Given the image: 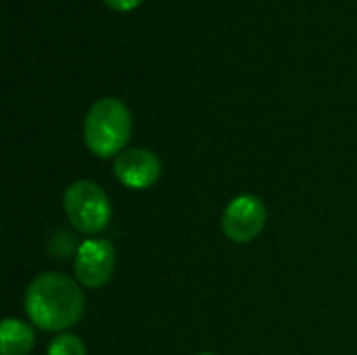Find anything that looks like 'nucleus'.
Wrapping results in <instances>:
<instances>
[{"instance_id": "f257e3e1", "label": "nucleus", "mask_w": 357, "mask_h": 355, "mask_svg": "<svg viewBox=\"0 0 357 355\" xmlns=\"http://www.w3.org/2000/svg\"><path fill=\"white\" fill-rule=\"evenodd\" d=\"M84 293L59 272H46L31 280L25 293V312L42 331H67L84 314Z\"/></svg>"}, {"instance_id": "f03ea898", "label": "nucleus", "mask_w": 357, "mask_h": 355, "mask_svg": "<svg viewBox=\"0 0 357 355\" xmlns=\"http://www.w3.org/2000/svg\"><path fill=\"white\" fill-rule=\"evenodd\" d=\"M132 134V115L117 98H102L92 105L84 121V140L96 157L123 153Z\"/></svg>"}, {"instance_id": "7ed1b4c3", "label": "nucleus", "mask_w": 357, "mask_h": 355, "mask_svg": "<svg viewBox=\"0 0 357 355\" xmlns=\"http://www.w3.org/2000/svg\"><path fill=\"white\" fill-rule=\"evenodd\" d=\"M63 207L73 228L86 234H96L105 230L113 216L107 192L90 180L73 182L65 190Z\"/></svg>"}, {"instance_id": "20e7f679", "label": "nucleus", "mask_w": 357, "mask_h": 355, "mask_svg": "<svg viewBox=\"0 0 357 355\" xmlns=\"http://www.w3.org/2000/svg\"><path fill=\"white\" fill-rule=\"evenodd\" d=\"M268 211L259 197L255 195H241L230 201L224 211L222 228L224 234L234 243H249L261 234L266 228Z\"/></svg>"}, {"instance_id": "39448f33", "label": "nucleus", "mask_w": 357, "mask_h": 355, "mask_svg": "<svg viewBox=\"0 0 357 355\" xmlns=\"http://www.w3.org/2000/svg\"><path fill=\"white\" fill-rule=\"evenodd\" d=\"M115 270V249L109 241L92 239L79 245L75 255V276L88 289L105 287Z\"/></svg>"}, {"instance_id": "423d86ee", "label": "nucleus", "mask_w": 357, "mask_h": 355, "mask_svg": "<svg viewBox=\"0 0 357 355\" xmlns=\"http://www.w3.org/2000/svg\"><path fill=\"white\" fill-rule=\"evenodd\" d=\"M113 172L123 186L144 190L159 180L161 161L155 153L146 149H128L117 155Z\"/></svg>"}, {"instance_id": "0eeeda50", "label": "nucleus", "mask_w": 357, "mask_h": 355, "mask_svg": "<svg viewBox=\"0 0 357 355\" xmlns=\"http://www.w3.org/2000/svg\"><path fill=\"white\" fill-rule=\"evenodd\" d=\"M36 345L33 328L21 320L6 318L0 326V354L27 355Z\"/></svg>"}, {"instance_id": "6e6552de", "label": "nucleus", "mask_w": 357, "mask_h": 355, "mask_svg": "<svg viewBox=\"0 0 357 355\" xmlns=\"http://www.w3.org/2000/svg\"><path fill=\"white\" fill-rule=\"evenodd\" d=\"M48 355H86V345L75 335H61L50 343Z\"/></svg>"}, {"instance_id": "1a4fd4ad", "label": "nucleus", "mask_w": 357, "mask_h": 355, "mask_svg": "<svg viewBox=\"0 0 357 355\" xmlns=\"http://www.w3.org/2000/svg\"><path fill=\"white\" fill-rule=\"evenodd\" d=\"M109 8L113 10H119V13H128V10H134L142 4V0H105Z\"/></svg>"}, {"instance_id": "9d476101", "label": "nucleus", "mask_w": 357, "mask_h": 355, "mask_svg": "<svg viewBox=\"0 0 357 355\" xmlns=\"http://www.w3.org/2000/svg\"><path fill=\"white\" fill-rule=\"evenodd\" d=\"M201 355H211V354H201Z\"/></svg>"}]
</instances>
